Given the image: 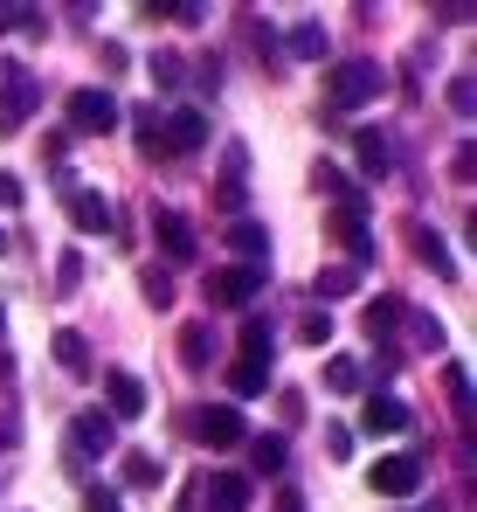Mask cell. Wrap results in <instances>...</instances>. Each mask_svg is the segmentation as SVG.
<instances>
[{
  "instance_id": "4fadbf2b",
  "label": "cell",
  "mask_w": 477,
  "mask_h": 512,
  "mask_svg": "<svg viewBox=\"0 0 477 512\" xmlns=\"http://www.w3.org/2000/svg\"><path fill=\"white\" fill-rule=\"evenodd\" d=\"M63 201H70V222H77L83 236H104V229H111V201H104L97 187H70Z\"/></svg>"
},
{
  "instance_id": "7402d4cb",
  "label": "cell",
  "mask_w": 477,
  "mask_h": 512,
  "mask_svg": "<svg viewBox=\"0 0 477 512\" xmlns=\"http://www.w3.org/2000/svg\"><path fill=\"white\" fill-rule=\"evenodd\" d=\"M325 395H360V360L353 353H332L325 360Z\"/></svg>"
},
{
  "instance_id": "5bb4252c",
  "label": "cell",
  "mask_w": 477,
  "mask_h": 512,
  "mask_svg": "<svg viewBox=\"0 0 477 512\" xmlns=\"http://www.w3.org/2000/svg\"><path fill=\"white\" fill-rule=\"evenodd\" d=\"M153 236H159V250L173 256V263H187V256H194V229H187V215H180V208H159V215H153Z\"/></svg>"
},
{
  "instance_id": "ab89813d",
  "label": "cell",
  "mask_w": 477,
  "mask_h": 512,
  "mask_svg": "<svg viewBox=\"0 0 477 512\" xmlns=\"http://www.w3.org/2000/svg\"><path fill=\"white\" fill-rule=\"evenodd\" d=\"M277 512H305V492H277Z\"/></svg>"
},
{
  "instance_id": "484cf974",
  "label": "cell",
  "mask_w": 477,
  "mask_h": 512,
  "mask_svg": "<svg viewBox=\"0 0 477 512\" xmlns=\"http://www.w3.org/2000/svg\"><path fill=\"white\" fill-rule=\"evenodd\" d=\"M443 388H450V409H457V416H471V367H464V360H450V367H443Z\"/></svg>"
},
{
  "instance_id": "ba28073f",
  "label": "cell",
  "mask_w": 477,
  "mask_h": 512,
  "mask_svg": "<svg viewBox=\"0 0 477 512\" xmlns=\"http://www.w3.org/2000/svg\"><path fill=\"white\" fill-rule=\"evenodd\" d=\"M208 146V111H166L159 125V160L166 153H201Z\"/></svg>"
},
{
  "instance_id": "4dcf8cb0",
  "label": "cell",
  "mask_w": 477,
  "mask_h": 512,
  "mask_svg": "<svg viewBox=\"0 0 477 512\" xmlns=\"http://www.w3.org/2000/svg\"><path fill=\"white\" fill-rule=\"evenodd\" d=\"M159 125H166V111H159V104H153V111H139V153H146V160L159 153Z\"/></svg>"
},
{
  "instance_id": "9c48e42d",
  "label": "cell",
  "mask_w": 477,
  "mask_h": 512,
  "mask_svg": "<svg viewBox=\"0 0 477 512\" xmlns=\"http://www.w3.org/2000/svg\"><path fill=\"white\" fill-rule=\"evenodd\" d=\"M208 506L201 512H249V499H256V485H249V471H215L208 485H194Z\"/></svg>"
},
{
  "instance_id": "52a82bcc",
  "label": "cell",
  "mask_w": 477,
  "mask_h": 512,
  "mask_svg": "<svg viewBox=\"0 0 477 512\" xmlns=\"http://www.w3.org/2000/svg\"><path fill=\"white\" fill-rule=\"evenodd\" d=\"M104 416H111V423L146 416V381H139L132 367H111V374H104Z\"/></svg>"
},
{
  "instance_id": "ffe728a7",
  "label": "cell",
  "mask_w": 477,
  "mask_h": 512,
  "mask_svg": "<svg viewBox=\"0 0 477 512\" xmlns=\"http://www.w3.org/2000/svg\"><path fill=\"white\" fill-rule=\"evenodd\" d=\"M222 381H229V395H236V402H249V395H263V388H270V367H263V360H236Z\"/></svg>"
},
{
  "instance_id": "1f68e13d",
  "label": "cell",
  "mask_w": 477,
  "mask_h": 512,
  "mask_svg": "<svg viewBox=\"0 0 477 512\" xmlns=\"http://www.w3.org/2000/svg\"><path fill=\"white\" fill-rule=\"evenodd\" d=\"M77 284H83V256L63 250V256H56V291H77Z\"/></svg>"
},
{
  "instance_id": "8992f818",
  "label": "cell",
  "mask_w": 477,
  "mask_h": 512,
  "mask_svg": "<svg viewBox=\"0 0 477 512\" xmlns=\"http://www.w3.org/2000/svg\"><path fill=\"white\" fill-rule=\"evenodd\" d=\"M256 291H263V270L256 263H222L208 277V305H256Z\"/></svg>"
},
{
  "instance_id": "9a60e30c",
  "label": "cell",
  "mask_w": 477,
  "mask_h": 512,
  "mask_svg": "<svg viewBox=\"0 0 477 512\" xmlns=\"http://www.w3.org/2000/svg\"><path fill=\"white\" fill-rule=\"evenodd\" d=\"M360 429H374V436H395V429H408V402H401V395H367Z\"/></svg>"
},
{
  "instance_id": "60d3db41",
  "label": "cell",
  "mask_w": 477,
  "mask_h": 512,
  "mask_svg": "<svg viewBox=\"0 0 477 512\" xmlns=\"http://www.w3.org/2000/svg\"><path fill=\"white\" fill-rule=\"evenodd\" d=\"M0 326H7V305H0Z\"/></svg>"
},
{
  "instance_id": "836d02e7",
  "label": "cell",
  "mask_w": 477,
  "mask_h": 512,
  "mask_svg": "<svg viewBox=\"0 0 477 512\" xmlns=\"http://www.w3.org/2000/svg\"><path fill=\"white\" fill-rule=\"evenodd\" d=\"M83 512H125V506H118V492H104V485H90V492H83Z\"/></svg>"
},
{
  "instance_id": "f35d334b",
  "label": "cell",
  "mask_w": 477,
  "mask_h": 512,
  "mask_svg": "<svg viewBox=\"0 0 477 512\" xmlns=\"http://www.w3.org/2000/svg\"><path fill=\"white\" fill-rule=\"evenodd\" d=\"M0 208H21V180L14 173H0Z\"/></svg>"
},
{
  "instance_id": "44dd1931",
  "label": "cell",
  "mask_w": 477,
  "mask_h": 512,
  "mask_svg": "<svg viewBox=\"0 0 477 512\" xmlns=\"http://www.w3.org/2000/svg\"><path fill=\"white\" fill-rule=\"evenodd\" d=\"M180 360L194 367V374H208V360H215V340H208V326L194 319V326H180Z\"/></svg>"
},
{
  "instance_id": "e0dca14e",
  "label": "cell",
  "mask_w": 477,
  "mask_h": 512,
  "mask_svg": "<svg viewBox=\"0 0 477 512\" xmlns=\"http://www.w3.org/2000/svg\"><path fill=\"white\" fill-rule=\"evenodd\" d=\"M284 457H291V443H284V436H270V429H263V436H249V464H256V478H277V471H284Z\"/></svg>"
},
{
  "instance_id": "b9f144b4",
  "label": "cell",
  "mask_w": 477,
  "mask_h": 512,
  "mask_svg": "<svg viewBox=\"0 0 477 512\" xmlns=\"http://www.w3.org/2000/svg\"><path fill=\"white\" fill-rule=\"evenodd\" d=\"M0 250H7V236H0Z\"/></svg>"
},
{
  "instance_id": "6da1fadb",
  "label": "cell",
  "mask_w": 477,
  "mask_h": 512,
  "mask_svg": "<svg viewBox=\"0 0 477 512\" xmlns=\"http://www.w3.org/2000/svg\"><path fill=\"white\" fill-rule=\"evenodd\" d=\"M381 63H367V56H346V63H332V77H325V90H332V111H360L367 97H381Z\"/></svg>"
},
{
  "instance_id": "603a6c76",
  "label": "cell",
  "mask_w": 477,
  "mask_h": 512,
  "mask_svg": "<svg viewBox=\"0 0 477 512\" xmlns=\"http://www.w3.org/2000/svg\"><path fill=\"white\" fill-rule=\"evenodd\" d=\"M353 284H360V270H353V263H332V270H318V277H312L318 298H353Z\"/></svg>"
},
{
  "instance_id": "2e32d148",
  "label": "cell",
  "mask_w": 477,
  "mask_h": 512,
  "mask_svg": "<svg viewBox=\"0 0 477 512\" xmlns=\"http://www.w3.org/2000/svg\"><path fill=\"white\" fill-rule=\"evenodd\" d=\"M229 250H236L242 263L263 270V256H270V229H263V222H229Z\"/></svg>"
},
{
  "instance_id": "4316f807",
  "label": "cell",
  "mask_w": 477,
  "mask_h": 512,
  "mask_svg": "<svg viewBox=\"0 0 477 512\" xmlns=\"http://www.w3.org/2000/svg\"><path fill=\"white\" fill-rule=\"evenodd\" d=\"M56 360H63L70 374H83V367H90V346H83V333H56Z\"/></svg>"
},
{
  "instance_id": "cb8c5ba5",
  "label": "cell",
  "mask_w": 477,
  "mask_h": 512,
  "mask_svg": "<svg viewBox=\"0 0 477 512\" xmlns=\"http://www.w3.org/2000/svg\"><path fill=\"white\" fill-rule=\"evenodd\" d=\"M415 256L436 270V277H457V256L443 250V236H429V229H415Z\"/></svg>"
},
{
  "instance_id": "7a4b0ae2",
  "label": "cell",
  "mask_w": 477,
  "mask_h": 512,
  "mask_svg": "<svg viewBox=\"0 0 477 512\" xmlns=\"http://www.w3.org/2000/svg\"><path fill=\"white\" fill-rule=\"evenodd\" d=\"M367 485H374L381 499H415V492H422V457H415V450H395V457H381V464L367 471Z\"/></svg>"
},
{
  "instance_id": "83f0119b",
  "label": "cell",
  "mask_w": 477,
  "mask_h": 512,
  "mask_svg": "<svg viewBox=\"0 0 477 512\" xmlns=\"http://www.w3.org/2000/svg\"><path fill=\"white\" fill-rule=\"evenodd\" d=\"M125 485H139V492H146V485H159V457L132 450V457H125Z\"/></svg>"
},
{
  "instance_id": "ac0fdd59",
  "label": "cell",
  "mask_w": 477,
  "mask_h": 512,
  "mask_svg": "<svg viewBox=\"0 0 477 512\" xmlns=\"http://www.w3.org/2000/svg\"><path fill=\"white\" fill-rule=\"evenodd\" d=\"M284 49H291L298 63H318V56H325V21H318V14H305V21L284 35Z\"/></svg>"
},
{
  "instance_id": "f546056e",
  "label": "cell",
  "mask_w": 477,
  "mask_h": 512,
  "mask_svg": "<svg viewBox=\"0 0 477 512\" xmlns=\"http://www.w3.org/2000/svg\"><path fill=\"white\" fill-rule=\"evenodd\" d=\"M187 84V63L180 56H153V90H180Z\"/></svg>"
},
{
  "instance_id": "d6986e66",
  "label": "cell",
  "mask_w": 477,
  "mask_h": 512,
  "mask_svg": "<svg viewBox=\"0 0 477 512\" xmlns=\"http://www.w3.org/2000/svg\"><path fill=\"white\" fill-rule=\"evenodd\" d=\"M395 326H401V298H367V340L388 346V340H395Z\"/></svg>"
},
{
  "instance_id": "8fae6325",
  "label": "cell",
  "mask_w": 477,
  "mask_h": 512,
  "mask_svg": "<svg viewBox=\"0 0 477 512\" xmlns=\"http://www.w3.org/2000/svg\"><path fill=\"white\" fill-rule=\"evenodd\" d=\"M353 160H360L367 180H388V173H395V139L374 132V125H360V132H353Z\"/></svg>"
},
{
  "instance_id": "3957f363",
  "label": "cell",
  "mask_w": 477,
  "mask_h": 512,
  "mask_svg": "<svg viewBox=\"0 0 477 512\" xmlns=\"http://www.w3.org/2000/svg\"><path fill=\"white\" fill-rule=\"evenodd\" d=\"M118 118H125V104L111 90H97V84L70 90V132H111Z\"/></svg>"
},
{
  "instance_id": "277c9868",
  "label": "cell",
  "mask_w": 477,
  "mask_h": 512,
  "mask_svg": "<svg viewBox=\"0 0 477 512\" xmlns=\"http://www.w3.org/2000/svg\"><path fill=\"white\" fill-rule=\"evenodd\" d=\"M194 436H201L208 450H236V443H249V423H242L236 402H208V409L194 416Z\"/></svg>"
},
{
  "instance_id": "74e56055",
  "label": "cell",
  "mask_w": 477,
  "mask_h": 512,
  "mask_svg": "<svg viewBox=\"0 0 477 512\" xmlns=\"http://www.w3.org/2000/svg\"><path fill=\"white\" fill-rule=\"evenodd\" d=\"M415 346H443V326L436 319H415Z\"/></svg>"
},
{
  "instance_id": "d4e9b609",
  "label": "cell",
  "mask_w": 477,
  "mask_h": 512,
  "mask_svg": "<svg viewBox=\"0 0 477 512\" xmlns=\"http://www.w3.org/2000/svg\"><path fill=\"white\" fill-rule=\"evenodd\" d=\"M242 360H263V367L277 360V333H270L263 319H249V326H242Z\"/></svg>"
},
{
  "instance_id": "e575fe53",
  "label": "cell",
  "mask_w": 477,
  "mask_h": 512,
  "mask_svg": "<svg viewBox=\"0 0 477 512\" xmlns=\"http://www.w3.org/2000/svg\"><path fill=\"white\" fill-rule=\"evenodd\" d=\"M7 28H42V21H35L28 7H14V0H7V7H0V35H7Z\"/></svg>"
},
{
  "instance_id": "d590c367",
  "label": "cell",
  "mask_w": 477,
  "mask_h": 512,
  "mask_svg": "<svg viewBox=\"0 0 477 512\" xmlns=\"http://www.w3.org/2000/svg\"><path fill=\"white\" fill-rule=\"evenodd\" d=\"M443 97H450V111L464 118V111H471V77H450V90H443Z\"/></svg>"
},
{
  "instance_id": "8d00e7d4",
  "label": "cell",
  "mask_w": 477,
  "mask_h": 512,
  "mask_svg": "<svg viewBox=\"0 0 477 512\" xmlns=\"http://www.w3.org/2000/svg\"><path fill=\"white\" fill-rule=\"evenodd\" d=\"M325 450L346 464V457H353V429H325Z\"/></svg>"
},
{
  "instance_id": "7c38bea8",
  "label": "cell",
  "mask_w": 477,
  "mask_h": 512,
  "mask_svg": "<svg viewBox=\"0 0 477 512\" xmlns=\"http://www.w3.org/2000/svg\"><path fill=\"white\" fill-rule=\"evenodd\" d=\"M332 236L346 243L353 263H374V236H367V208H360V201H346V208L332 215Z\"/></svg>"
},
{
  "instance_id": "30bf717a",
  "label": "cell",
  "mask_w": 477,
  "mask_h": 512,
  "mask_svg": "<svg viewBox=\"0 0 477 512\" xmlns=\"http://www.w3.org/2000/svg\"><path fill=\"white\" fill-rule=\"evenodd\" d=\"M28 111H35V77L7 70V90H0V139H14V132L28 125Z\"/></svg>"
},
{
  "instance_id": "5b68a950",
  "label": "cell",
  "mask_w": 477,
  "mask_h": 512,
  "mask_svg": "<svg viewBox=\"0 0 477 512\" xmlns=\"http://www.w3.org/2000/svg\"><path fill=\"white\" fill-rule=\"evenodd\" d=\"M104 450H118V423L104 416V409H77L70 416V457H104Z\"/></svg>"
},
{
  "instance_id": "d6a6232c",
  "label": "cell",
  "mask_w": 477,
  "mask_h": 512,
  "mask_svg": "<svg viewBox=\"0 0 477 512\" xmlns=\"http://www.w3.org/2000/svg\"><path fill=\"white\" fill-rule=\"evenodd\" d=\"M298 340H305V346H325V340H332V319H325V312H305V319H298Z\"/></svg>"
},
{
  "instance_id": "f1b7e54d",
  "label": "cell",
  "mask_w": 477,
  "mask_h": 512,
  "mask_svg": "<svg viewBox=\"0 0 477 512\" xmlns=\"http://www.w3.org/2000/svg\"><path fill=\"white\" fill-rule=\"evenodd\" d=\"M139 291H146V305H159V312H166V305H173V277H166V270H146V277H139Z\"/></svg>"
}]
</instances>
